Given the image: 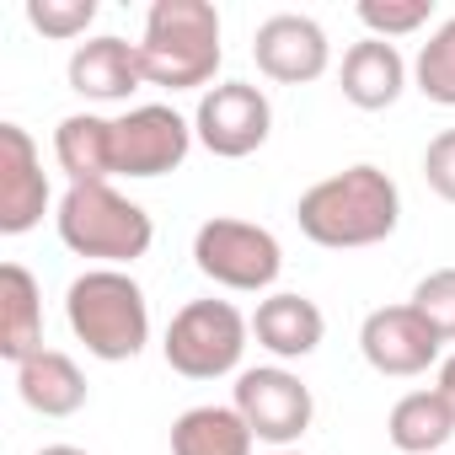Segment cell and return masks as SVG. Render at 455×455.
I'll return each mask as SVG.
<instances>
[{"label": "cell", "mask_w": 455, "mask_h": 455, "mask_svg": "<svg viewBox=\"0 0 455 455\" xmlns=\"http://www.w3.org/2000/svg\"><path fill=\"white\" fill-rule=\"evenodd\" d=\"M295 225L306 242H316L327 252L380 247L402 225V193H396L391 172H380L375 161H354L300 193Z\"/></svg>", "instance_id": "cell-1"}, {"label": "cell", "mask_w": 455, "mask_h": 455, "mask_svg": "<svg viewBox=\"0 0 455 455\" xmlns=\"http://www.w3.org/2000/svg\"><path fill=\"white\" fill-rule=\"evenodd\" d=\"M274 134V102L252 81H220L193 108V140L220 161H247Z\"/></svg>", "instance_id": "cell-8"}, {"label": "cell", "mask_w": 455, "mask_h": 455, "mask_svg": "<svg viewBox=\"0 0 455 455\" xmlns=\"http://www.w3.org/2000/svg\"><path fill=\"white\" fill-rule=\"evenodd\" d=\"M38 348H44V290L28 263H6L0 268V354L22 364Z\"/></svg>", "instance_id": "cell-18"}, {"label": "cell", "mask_w": 455, "mask_h": 455, "mask_svg": "<svg viewBox=\"0 0 455 455\" xmlns=\"http://www.w3.org/2000/svg\"><path fill=\"white\" fill-rule=\"evenodd\" d=\"M412 86H418L428 102L455 108V17H444V22L428 33V44L418 49V60H412Z\"/></svg>", "instance_id": "cell-21"}, {"label": "cell", "mask_w": 455, "mask_h": 455, "mask_svg": "<svg viewBox=\"0 0 455 455\" xmlns=\"http://www.w3.org/2000/svg\"><path fill=\"white\" fill-rule=\"evenodd\" d=\"M252 343V316H242L231 300H188L161 338L166 364L182 380H220V375H242Z\"/></svg>", "instance_id": "cell-6"}, {"label": "cell", "mask_w": 455, "mask_h": 455, "mask_svg": "<svg viewBox=\"0 0 455 455\" xmlns=\"http://www.w3.org/2000/svg\"><path fill=\"white\" fill-rule=\"evenodd\" d=\"M252 338L258 348L274 354V364H295V359H311L327 338V316L311 295H295V290H274L258 300L252 311Z\"/></svg>", "instance_id": "cell-14"}, {"label": "cell", "mask_w": 455, "mask_h": 455, "mask_svg": "<svg viewBox=\"0 0 455 455\" xmlns=\"http://www.w3.org/2000/svg\"><path fill=\"white\" fill-rule=\"evenodd\" d=\"M54 231L92 268H129L156 247V220L145 214V204H134L113 182L65 188V198L54 209Z\"/></svg>", "instance_id": "cell-4"}, {"label": "cell", "mask_w": 455, "mask_h": 455, "mask_svg": "<svg viewBox=\"0 0 455 455\" xmlns=\"http://www.w3.org/2000/svg\"><path fill=\"white\" fill-rule=\"evenodd\" d=\"M60 209L49 193L44 156L22 124H0V236H28L44 214Z\"/></svg>", "instance_id": "cell-12"}, {"label": "cell", "mask_w": 455, "mask_h": 455, "mask_svg": "<svg viewBox=\"0 0 455 455\" xmlns=\"http://www.w3.org/2000/svg\"><path fill=\"white\" fill-rule=\"evenodd\" d=\"M434 386H439V391H444V402L455 407V354H444V359H439V380H434Z\"/></svg>", "instance_id": "cell-26"}, {"label": "cell", "mask_w": 455, "mask_h": 455, "mask_svg": "<svg viewBox=\"0 0 455 455\" xmlns=\"http://www.w3.org/2000/svg\"><path fill=\"white\" fill-rule=\"evenodd\" d=\"M268 455H300V450H268Z\"/></svg>", "instance_id": "cell-28"}, {"label": "cell", "mask_w": 455, "mask_h": 455, "mask_svg": "<svg viewBox=\"0 0 455 455\" xmlns=\"http://www.w3.org/2000/svg\"><path fill=\"white\" fill-rule=\"evenodd\" d=\"M225 28H220V12L209 0H156L145 12V33H140V65H145V81L161 86V92H209L220 86V49Z\"/></svg>", "instance_id": "cell-2"}, {"label": "cell", "mask_w": 455, "mask_h": 455, "mask_svg": "<svg viewBox=\"0 0 455 455\" xmlns=\"http://www.w3.org/2000/svg\"><path fill=\"white\" fill-rule=\"evenodd\" d=\"M252 428L236 407H188L172 423V455H252Z\"/></svg>", "instance_id": "cell-20"}, {"label": "cell", "mask_w": 455, "mask_h": 455, "mask_svg": "<svg viewBox=\"0 0 455 455\" xmlns=\"http://www.w3.org/2000/svg\"><path fill=\"white\" fill-rule=\"evenodd\" d=\"M359 354L375 375L412 380L444 359V338L412 311V300H402V306H375L359 322Z\"/></svg>", "instance_id": "cell-10"}, {"label": "cell", "mask_w": 455, "mask_h": 455, "mask_svg": "<svg viewBox=\"0 0 455 455\" xmlns=\"http://www.w3.org/2000/svg\"><path fill=\"white\" fill-rule=\"evenodd\" d=\"M252 60L268 81L279 86H311L327 76L332 65V38L316 17L306 12H274L268 22H258L252 33Z\"/></svg>", "instance_id": "cell-11"}, {"label": "cell", "mask_w": 455, "mask_h": 455, "mask_svg": "<svg viewBox=\"0 0 455 455\" xmlns=\"http://www.w3.org/2000/svg\"><path fill=\"white\" fill-rule=\"evenodd\" d=\"M65 322L76 343L102 364H129L150 343V300L129 268H86L65 290Z\"/></svg>", "instance_id": "cell-3"}, {"label": "cell", "mask_w": 455, "mask_h": 455, "mask_svg": "<svg viewBox=\"0 0 455 455\" xmlns=\"http://www.w3.org/2000/svg\"><path fill=\"white\" fill-rule=\"evenodd\" d=\"M33 455H92V450H81V444H44V450H33Z\"/></svg>", "instance_id": "cell-27"}, {"label": "cell", "mask_w": 455, "mask_h": 455, "mask_svg": "<svg viewBox=\"0 0 455 455\" xmlns=\"http://www.w3.org/2000/svg\"><path fill=\"white\" fill-rule=\"evenodd\" d=\"M354 17L364 22L370 38L391 44V38H407V33H418V28L434 22V0H359Z\"/></svg>", "instance_id": "cell-22"}, {"label": "cell", "mask_w": 455, "mask_h": 455, "mask_svg": "<svg viewBox=\"0 0 455 455\" xmlns=\"http://www.w3.org/2000/svg\"><path fill=\"white\" fill-rule=\"evenodd\" d=\"M412 311H418L444 343H455V268L423 274V279L412 284Z\"/></svg>", "instance_id": "cell-24"}, {"label": "cell", "mask_w": 455, "mask_h": 455, "mask_svg": "<svg viewBox=\"0 0 455 455\" xmlns=\"http://www.w3.org/2000/svg\"><path fill=\"white\" fill-rule=\"evenodd\" d=\"M231 407L247 418L252 439L268 450H295L316 418V396L311 386L290 370V364H252L236 375Z\"/></svg>", "instance_id": "cell-7"}, {"label": "cell", "mask_w": 455, "mask_h": 455, "mask_svg": "<svg viewBox=\"0 0 455 455\" xmlns=\"http://www.w3.org/2000/svg\"><path fill=\"white\" fill-rule=\"evenodd\" d=\"M54 166L70 177V188L81 182H113V118L102 113H70L54 129Z\"/></svg>", "instance_id": "cell-19"}, {"label": "cell", "mask_w": 455, "mask_h": 455, "mask_svg": "<svg viewBox=\"0 0 455 455\" xmlns=\"http://www.w3.org/2000/svg\"><path fill=\"white\" fill-rule=\"evenodd\" d=\"M65 81L86 102H129L140 86H150L145 65H140V44H129L118 33H97V38L76 44L70 65H65Z\"/></svg>", "instance_id": "cell-13"}, {"label": "cell", "mask_w": 455, "mask_h": 455, "mask_svg": "<svg viewBox=\"0 0 455 455\" xmlns=\"http://www.w3.org/2000/svg\"><path fill=\"white\" fill-rule=\"evenodd\" d=\"M407 81H412V65H407L402 49L386 44V38H359V44L343 54V70H338V86H343V97H348L359 113H386V108H396V97L407 92Z\"/></svg>", "instance_id": "cell-15"}, {"label": "cell", "mask_w": 455, "mask_h": 455, "mask_svg": "<svg viewBox=\"0 0 455 455\" xmlns=\"http://www.w3.org/2000/svg\"><path fill=\"white\" fill-rule=\"evenodd\" d=\"M193 118H182L172 102H140L113 118V166L129 182L166 177L188 161L193 150Z\"/></svg>", "instance_id": "cell-9"}, {"label": "cell", "mask_w": 455, "mask_h": 455, "mask_svg": "<svg viewBox=\"0 0 455 455\" xmlns=\"http://www.w3.org/2000/svg\"><path fill=\"white\" fill-rule=\"evenodd\" d=\"M193 268L231 295H274L284 274V247L258 220L214 214L193 231Z\"/></svg>", "instance_id": "cell-5"}, {"label": "cell", "mask_w": 455, "mask_h": 455, "mask_svg": "<svg viewBox=\"0 0 455 455\" xmlns=\"http://www.w3.org/2000/svg\"><path fill=\"white\" fill-rule=\"evenodd\" d=\"M423 182L444 204H455V129H439L428 140V150H423Z\"/></svg>", "instance_id": "cell-25"}, {"label": "cell", "mask_w": 455, "mask_h": 455, "mask_svg": "<svg viewBox=\"0 0 455 455\" xmlns=\"http://www.w3.org/2000/svg\"><path fill=\"white\" fill-rule=\"evenodd\" d=\"M17 396L38 412V418H76L92 396L81 364L60 348H38L33 359L17 364Z\"/></svg>", "instance_id": "cell-16"}, {"label": "cell", "mask_w": 455, "mask_h": 455, "mask_svg": "<svg viewBox=\"0 0 455 455\" xmlns=\"http://www.w3.org/2000/svg\"><path fill=\"white\" fill-rule=\"evenodd\" d=\"M97 12H102L97 0H28V28L54 44H76L92 33Z\"/></svg>", "instance_id": "cell-23"}, {"label": "cell", "mask_w": 455, "mask_h": 455, "mask_svg": "<svg viewBox=\"0 0 455 455\" xmlns=\"http://www.w3.org/2000/svg\"><path fill=\"white\" fill-rule=\"evenodd\" d=\"M386 439L402 455H444V444L455 439V407L444 402L439 386H418V391H407V396L391 402Z\"/></svg>", "instance_id": "cell-17"}]
</instances>
